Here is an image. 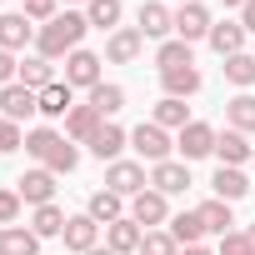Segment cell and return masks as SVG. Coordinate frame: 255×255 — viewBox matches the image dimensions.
<instances>
[{"instance_id": "obj_1", "label": "cell", "mask_w": 255, "mask_h": 255, "mask_svg": "<svg viewBox=\"0 0 255 255\" xmlns=\"http://www.w3.org/2000/svg\"><path fill=\"white\" fill-rule=\"evenodd\" d=\"M85 30H90L85 10H65V15H55L50 25L35 30V55H45V60H65L70 50H80Z\"/></svg>"}, {"instance_id": "obj_2", "label": "cell", "mask_w": 255, "mask_h": 255, "mask_svg": "<svg viewBox=\"0 0 255 255\" xmlns=\"http://www.w3.org/2000/svg\"><path fill=\"white\" fill-rule=\"evenodd\" d=\"M25 155H35V160H40L45 170H55V175H70V170L80 165L75 140H70L65 130H50V125H40V130L25 135Z\"/></svg>"}, {"instance_id": "obj_3", "label": "cell", "mask_w": 255, "mask_h": 255, "mask_svg": "<svg viewBox=\"0 0 255 255\" xmlns=\"http://www.w3.org/2000/svg\"><path fill=\"white\" fill-rule=\"evenodd\" d=\"M105 190L135 200L140 190H150V175H145V160H110L105 165Z\"/></svg>"}, {"instance_id": "obj_4", "label": "cell", "mask_w": 255, "mask_h": 255, "mask_svg": "<svg viewBox=\"0 0 255 255\" xmlns=\"http://www.w3.org/2000/svg\"><path fill=\"white\" fill-rule=\"evenodd\" d=\"M100 65H105V55H95V50H85V45L70 50V55H65V85H70V90H95V85L105 80Z\"/></svg>"}, {"instance_id": "obj_5", "label": "cell", "mask_w": 255, "mask_h": 255, "mask_svg": "<svg viewBox=\"0 0 255 255\" xmlns=\"http://www.w3.org/2000/svg\"><path fill=\"white\" fill-rule=\"evenodd\" d=\"M130 145H135V150H140V160H150V165L170 160V150H175L170 130H160L155 120H140V125H135V130H130Z\"/></svg>"}, {"instance_id": "obj_6", "label": "cell", "mask_w": 255, "mask_h": 255, "mask_svg": "<svg viewBox=\"0 0 255 255\" xmlns=\"http://www.w3.org/2000/svg\"><path fill=\"white\" fill-rule=\"evenodd\" d=\"M130 220H135L140 230H165V225H170V195L140 190V195L130 200Z\"/></svg>"}, {"instance_id": "obj_7", "label": "cell", "mask_w": 255, "mask_h": 255, "mask_svg": "<svg viewBox=\"0 0 255 255\" xmlns=\"http://www.w3.org/2000/svg\"><path fill=\"white\" fill-rule=\"evenodd\" d=\"M35 20L25 15V10H5L0 15V50H10V55H20L25 45H35Z\"/></svg>"}, {"instance_id": "obj_8", "label": "cell", "mask_w": 255, "mask_h": 255, "mask_svg": "<svg viewBox=\"0 0 255 255\" xmlns=\"http://www.w3.org/2000/svg\"><path fill=\"white\" fill-rule=\"evenodd\" d=\"M215 135H220L215 125H205V120H190L185 130L175 135V150L185 155V165H190V160H205V155H215Z\"/></svg>"}, {"instance_id": "obj_9", "label": "cell", "mask_w": 255, "mask_h": 255, "mask_svg": "<svg viewBox=\"0 0 255 255\" xmlns=\"http://www.w3.org/2000/svg\"><path fill=\"white\" fill-rule=\"evenodd\" d=\"M135 30H140L145 40H170V35H175V10L165 5V0H145L140 15H135Z\"/></svg>"}, {"instance_id": "obj_10", "label": "cell", "mask_w": 255, "mask_h": 255, "mask_svg": "<svg viewBox=\"0 0 255 255\" xmlns=\"http://www.w3.org/2000/svg\"><path fill=\"white\" fill-rule=\"evenodd\" d=\"M140 50H145V35L135 25H120L105 35V65H130V60H140Z\"/></svg>"}, {"instance_id": "obj_11", "label": "cell", "mask_w": 255, "mask_h": 255, "mask_svg": "<svg viewBox=\"0 0 255 255\" xmlns=\"http://www.w3.org/2000/svg\"><path fill=\"white\" fill-rule=\"evenodd\" d=\"M30 115H40V95L35 90H25L20 80L15 85H5V90H0V120H30Z\"/></svg>"}, {"instance_id": "obj_12", "label": "cell", "mask_w": 255, "mask_h": 255, "mask_svg": "<svg viewBox=\"0 0 255 255\" xmlns=\"http://www.w3.org/2000/svg\"><path fill=\"white\" fill-rule=\"evenodd\" d=\"M215 160L220 165H250L255 160V145H250V135H240V130H230V125H225V130L215 135Z\"/></svg>"}, {"instance_id": "obj_13", "label": "cell", "mask_w": 255, "mask_h": 255, "mask_svg": "<svg viewBox=\"0 0 255 255\" xmlns=\"http://www.w3.org/2000/svg\"><path fill=\"white\" fill-rule=\"evenodd\" d=\"M150 190H160V195H185V190H190V165H185V160H160V165H150Z\"/></svg>"}, {"instance_id": "obj_14", "label": "cell", "mask_w": 255, "mask_h": 255, "mask_svg": "<svg viewBox=\"0 0 255 255\" xmlns=\"http://www.w3.org/2000/svg\"><path fill=\"white\" fill-rule=\"evenodd\" d=\"M15 190H20L25 205H50V200H55V170L35 165V170H25V175L15 180Z\"/></svg>"}, {"instance_id": "obj_15", "label": "cell", "mask_w": 255, "mask_h": 255, "mask_svg": "<svg viewBox=\"0 0 255 255\" xmlns=\"http://www.w3.org/2000/svg\"><path fill=\"white\" fill-rule=\"evenodd\" d=\"M210 10L205 5H180L175 10V40H185V45H195V40H205L210 35Z\"/></svg>"}, {"instance_id": "obj_16", "label": "cell", "mask_w": 255, "mask_h": 255, "mask_svg": "<svg viewBox=\"0 0 255 255\" xmlns=\"http://www.w3.org/2000/svg\"><path fill=\"white\" fill-rule=\"evenodd\" d=\"M125 145H130V130H120L115 120H105L100 130L90 135V155H95V160H105V165H110V160H120V150H125Z\"/></svg>"}, {"instance_id": "obj_17", "label": "cell", "mask_w": 255, "mask_h": 255, "mask_svg": "<svg viewBox=\"0 0 255 255\" xmlns=\"http://www.w3.org/2000/svg\"><path fill=\"white\" fill-rule=\"evenodd\" d=\"M85 215L105 230V225H115V220H125L130 210H125V195H115V190H95L90 200H85Z\"/></svg>"}, {"instance_id": "obj_18", "label": "cell", "mask_w": 255, "mask_h": 255, "mask_svg": "<svg viewBox=\"0 0 255 255\" xmlns=\"http://www.w3.org/2000/svg\"><path fill=\"white\" fill-rule=\"evenodd\" d=\"M205 40H210V50H215L220 60H230V55L245 50V25H240V20H215Z\"/></svg>"}, {"instance_id": "obj_19", "label": "cell", "mask_w": 255, "mask_h": 255, "mask_svg": "<svg viewBox=\"0 0 255 255\" xmlns=\"http://www.w3.org/2000/svg\"><path fill=\"white\" fill-rule=\"evenodd\" d=\"M210 190H215V200L235 205V200H245V195H250V175H245V170H235V165H220V170L210 175Z\"/></svg>"}, {"instance_id": "obj_20", "label": "cell", "mask_w": 255, "mask_h": 255, "mask_svg": "<svg viewBox=\"0 0 255 255\" xmlns=\"http://www.w3.org/2000/svg\"><path fill=\"white\" fill-rule=\"evenodd\" d=\"M60 240H65V250H75V255H90V250L100 245V225H95L90 215H70Z\"/></svg>"}, {"instance_id": "obj_21", "label": "cell", "mask_w": 255, "mask_h": 255, "mask_svg": "<svg viewBox=\"0 0 255 255\" xmlns=\"http://www.w3.org/2000/svg\"><path fill=\"white\" fill-rule=\"evenodd\" d=\"M100 125H105V115H100V110L85 100V105H75V110L65 115V135H70L75 145H90V135L100 130Z\"/></svg>"}, {"instance_id": "obj_22", "label": "cell", "mask_w": 255, "mask_h": 255, "mask_svg": "<svg viewBox=\"0 0 255 255\" xmlns=\"http://www.w3.org/2000/svg\"><path fill=\"white\" fill-rule=\"evenodd\" d=\"M140 240H145V230L125 215V220H115V225H105V245L115 250V255H140Z\"/></svg>"}, {"instance_id": "obj_23", "label": "cell", "mask_w": 255, "mask_h": 255, "mask_svg": "<svg viewBox=\"0 0 255 255\" xmlns=\"http://www.w3.org/2000/svg\"><path fill=\"white\" fill-rule=\"evenodd\" d=\"M225 125L240 130V135H255V95L250 90H240V95L225 100Z\"/></svg>"}, {"instance_id": "obj_24", "label": "cell", "mask_w": 255, "mask_h": 255, "mask_svg": "<svg viewBox=\"0 0 255 255\" xmlns=\"http://www.w3.org/2000/svg\"><path fill=\"white\" fill-rule=\"evenodd\" d=\"M15 80H20L25 90H35V95H40L45 85H55V60H45V55H25Z\"/></svg>"}, {"instance_id": "obj_25", "label": "cell", "mask_w": 255, "mask_h": 255, "mask_svg": "<svg viewBox=\"0 0 255 255\" xmlns=\"http://www.w3.org/2000/svg\"><path fill=\"white\" fill-rule=\"evenodd\" d=\"M200 85H205V80H200V70H195V65H180V70H160V90H165V95H175V100H190Z\"/></svg>"}, {"instance_id": "obj_26", "label": "cell", "mask_w": 255, "mask_h": 255, "mask_svg": "<svg viewBox=\"0 0 255 255\" xmlns=\"http://www.w3.org/2000/svg\"><path fill=\"white\" fill-rule=\"evenodd\" d=\"M75 110V90L65 85V80H55V85H45L40 90V115H50V120H65Z\"/></svg>"}, {"instance_id": "obj_27", "label": "cell", "mask_w": 255, "mask_h": 255, "mask_svg": "<svg viewBox=\"0 0 255 255\" xmlns=\"http://www.w3.org/2000/svg\"><path fill=\"white\" fill-rule=\"evenodd\" d=\"M150 120L160 125V130H185V125H190V105H185V100H175V95H160Z\"/></svg>"}, {"instance_id": "obj_28", "label": "cell", "mask_w": 255, "mask_h": 255, "mask_svg": "<svg viewBox=\"0 0 255 255\" xmlns=\"http://www.w3.org/2000/svg\"><path fill=\"white\" fill-rule=\"evenodd\" d=\"M170 235H175V245L185 250V245H200L205 240V225H200V210H180V215H170V225H165Z\"/></svg>"}, {"instance_id": "obj_29", "label": "cell", "mask_w": 255, "mask_h": 255, "mask_svg": "<svg viewBox=\"0 0 255 255\" xmlns=\"http://www.w3.org/2000/svg\"><path fill=\"white\" fill-rule=\"evenodd\" d=\"M65 220H70V215H65V210L50 200V205H35V215H30V230H35L40 240H50V235H65Z\"/></svg>"}, {"instance_id": "obj_30", "label": "cell", "mask_w": 255, "mask_h": 255, "mask_svg": "<svg viewBox=\"0 0 255 255\" xmlns=\"http://www.w3.org/2000/svg\"><path fill=\"white\" fill-rule=\"evenodd\" d=\"M120 15H125L120 0H90V5H85L90 30H120Z\"/></svg>"}, {"instance_id": "obj_31", "label": "cell", "mask_w": 255, "mask_h": 255, "mask_svg": "<svg viewBox=\"0 0 255 255\" xmlns=\"http://www.w3.org/2000/svg\"><path fill=\"white\" fill-rule=\"evenodd\" d=\"M180 65H195V55H190V45L185 40H160L155 45V70H180Z\"/></svg>"}, {"instance_id": "obj_32", "label": "cell", "mask_w": 255, "mask_h": 255, "mask_svg": "<svg viewBox=\"0 0 255 255\" xmlns=\"http://www.w3.org/2000/svg\"><path fill=\"white\" fill-rule=\"evenodd\" d=\"M90 105L110 120V115H120L125 110V85H115V80H100L95 90H90Z\"/></svg>"}, {"instance_id": "obj_33", "label": "cell", "mask_w": 255, "mask_h": 255, "mask_svg": "<svg viewBox=\"0 0 255 255\" xmlns=\"http://www.w3.org/2000/svg\"><path fill=\"white\" fill-rule=\"evenodd\" d=\"M200 225H205V235H230L235 230V215H230L225 200H205L200 205Z\"/></svg>"}, {"instance_id": "obj_34", "label": "cell", "mask_w": 255, "mask_h": 255, "mask_svg": "<svg viewBox=\"0 0 255 255\" xmlns=\"http://www.w3.org/2000/svg\"><path fill=\"white\" fill-rule=\"evenodd\" d=\"M220 70H225V80H230L235 90H250V85H255V55H250V50L230 55V60H225Z\"/></svg>"}, {"instance_id": "obj_35", "label": "cell", "mask_w": 255, "mask_h": 255, "mask_svg": "<svg viewBox=\"0 0 255 255\" xmlns=\"http://www.w3.org/2000/svg\"><path fill=\"white\" fill-rule=\"evenodd\" d=\"M5 255H40V235L25 230V225H10L5 230Z\"/></svg>"}, {"instance_id": "obj_36", "label": "cell", "mask_w": 255, "mask_h": 255, "mask_svg": "<svg viewBox=\"0 0 255 255\" xmlns=\"http://www.w3.org/2000/svg\"><path fill=\"white\" fill-rule=\"evenodd\" d=\"M140 255H180V245H175V235H170V230H145Z\"/></svg>"}, {"instance_id": "obj_37", "label": "cell", "mask_w": 255, "mask_h": 255, "mask_svg": "<svg viewBox=\"0 0 255 255\" xmlns=\"http://www.w3.org/2000/svg\"><path fill=\"white\" fill-rule=\"evenodd\" d=\"M20 10H25L35 25H50V20L60 15V0H20Z\"/></svg>"}, {"instance_id": "obj_38", "label": "cell", "mask_w": 255, "mask_h": 255, "mask_svg": "<svg viewBox=\"0 0 255 255\" xmlns=\"http://www.w3.org/2000/svg\"><path fill=\"white\" fill-rule=\"evenodd\" d=\"M20 210H25V200H20V190H0V225H20Z\"/></svg>"}, {"instance_id": "obj_39", "label": "cell", "mask_w": 255, "mask_h": 255, "mask_svg": "<svg viewBox=\"0 0 255 255\" xmlns=\"http://www.w3.org/2000/svg\"><path fill=\"white\" fill-rule=\"evenodd\" d=\"M25 145V135H20V125L15 120H0V155H15Z\"/></svg>"}, {"instance_id": "obj_40", "label": "cell", "mask_w": 255, "mask_h": 255, "mask_svg": "<svg viewBox=\"0 0 255 255\" xmlns=\"http://www.w3.org/2000/svg\"><path fill=\"white\" fill-rule=\"evenodd\" d=\"M215 255H255V250H250V240H245V230H230V235H220V245H215Z\"/></svg>"}, {"instance_id": "obj_41", "label": "cell", "mask_w": 255, "mask_h": 255, "mask_svg": "<svg viewBox=\"0 0 255 255\" xmlns=\"http://www.w3.org/2000/svg\"><path fill=\"white\" fill-rule=\"evenodd\" d=\"M15 75H20V60H15L10 50H0V90H5V85H15Z\"/></svg>"}, {"instance_id": "obj_42", "label": "cell", "mask_w": 255, "mask_h": 255, "mask_svg": "<svg viewBox=\"0 0 255 255\" xmlns=\"http://www.w3.org/2000/svg\"><path fill=\"white\" fill-rule=\"evenodd\" d=\"M240 25H245V35H255V0L240 5Z\"/></svg>"}, {"instance_id": "obj_43", "label": "cell", "mask_w": 255, "mask_h": 255, "mask_svg": "<svg viewBox=\"0 0 255 255\" xmlns=\"http://www.w3.org/2000/svg\"><path fill=\"white\" fill-rule=\"evenodd\" d=\"M180 255H215V250H210V245H185Z\"/></svg>"}, {"instance_id": "obj_44", "label": "cell", "mask_w": 255, "mask_h": 255, "mask_svg": "<svg viewBox=\"0 0 255 255\" xmlns=\"http://www.w3.org/2000/svg\"><path fill=\"white\" fill-rule=\"evenodd\" d=\"M245 240H250V250H255V225H245Z\"/></svg>"}, {"instance_id": "obj_45", "label": "cell", "mask_w": 255, "mask_h": 255, "mask_svg": "<svg viewBox=\"0 0 255 255\" xmlns=\"http://www.w3.org/2000/svg\"><path fill=\"white\" fill-rule=\"evenodd\" d=\"M90 255H115V250H110V245H95V250H90Z\"/></svg>"}, {"instance_id": "obj_46", "label": "cell", "mask_w": 255, "mask_h": 255, "mask_svg": "<svg viewBox=\"0 0 255 255\" xmlns=\"http://www.w3.org/2000/svg\"><path fill=\"white\" fill-rule=\"evenodd\" d=\"M0 255H5V225H0Z\"/></svg>"}, {"instance_id": "obj_47", "label": "cell", "mask_w": 255, "mask_h": 255, "mask_svg": "<svg viewBox=\"0 0 255 255\" xmlns=\"http://www.w3.org/2000/svg\"><path fill=\"white\" fill-rule=\"evenodd\" d=\"M220 5H245V0H220Z\"/></svg>"}, {"instance_id": "obj_48", "label": "cell", "mask_w": 255, "mask_h": 255, "mask_svg": "<svg viewBox=\"0 0 255 255\" xmlns=\"http://www.w3.org/2000/svg\"><path fill=\"white\" fill-rule=\"evenodd\" d=\"M175 5H200V0H175Z\"/></svg>"}, {"instance_id": "obj_49", "label": "cell", "mask_w": 255, "mask_h": 255, "mask_svg": "<svg viewBox=\"0 0 255 255\" xmlns=\"http://www.w3.org/2000/svg\"><path fill=\"white\" fill-rule=\"evenodd\" d=\"M70 5H90V0H70Z\"/></svg>"}, {"instance_id": "obj_50", "label": "cell", "mask_w": 255, "mask_h": 255, "mask_svg": "<svg viewBox=\"0 0 255 255\" xmlns=\"http://www.w3.org/2000/svg\"><path fill=\"white\" fill-rule=\"evenodd\" d=\"M250 170H255V160H250Z\"/></svg>"}]
</instances>
